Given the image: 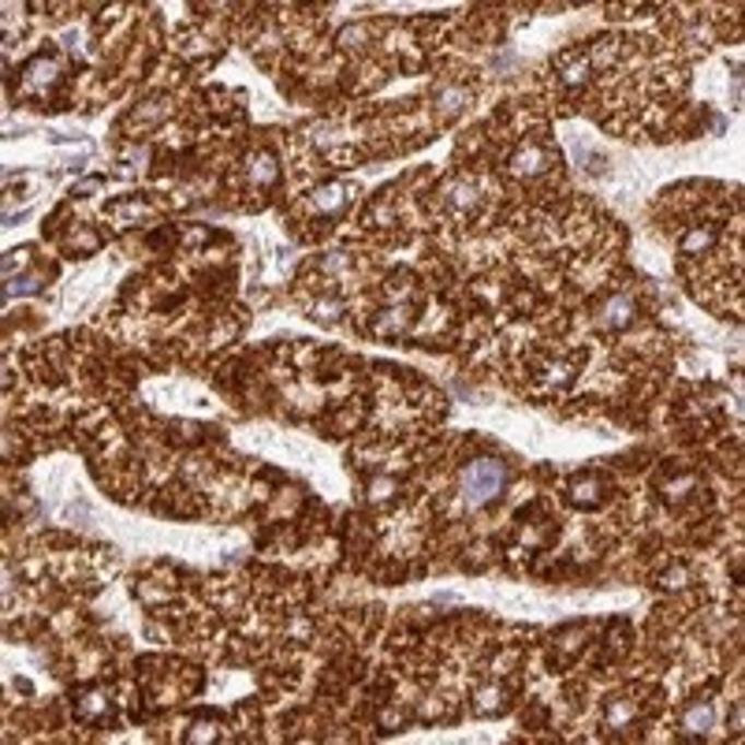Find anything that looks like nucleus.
Wrapping results in <instances>:
<instances>
[{
    "mask_svg": "<svg viewBox=\"0 0 745 745\" xmlns=\"http://www.w3.org/2000/svg\"><path fill=\"white\" fill-rule=\"evenodd\" d=\"M504 481H507V474H504V466H499V462L481 459V462H474V466L466 470V474H462V493H466L470 504L477 507V504L496 499L499 488H504Z\"/></svg>",
    "mask_w": 745,
    "mask_h": 745,
    "instance_id": "obj_1",
    "label": "nucleus"
}]
</instances>
